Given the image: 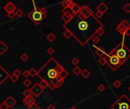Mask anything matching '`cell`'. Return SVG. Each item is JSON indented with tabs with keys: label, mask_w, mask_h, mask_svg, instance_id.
Wrapping results in <instances>:
<instances>
[{
	"label": "cell",
	"mask_w": 130,
	"mask_h": 109,
	"mask_svg": "<svg viewBox=\"0 0 130 109\" xmlns=\"http://www.w3.org/2000/svg\"><path fill=\"white\" fill-rule=\"evenodd\" d=\"M63 27L72 33V36L79 44L85 46L97 34V30L103 27V24L94 14L84 19L74 15L68 23L63 24Z\"/></svg>",
	"instance_id": "1"
},
{
	"label": "cell",
	"mask_w": 130,
	"mask_h": 109,
	"mask_svg": "<svg viewBox=\"0 0 130 109\" xmlns=\"http://www.w3.org/2000/svg\"><path fill=\"white\" fill-rule=\"evenodd\" d=\"M63 70L64 67L62 65L54 58H51L37 71V76L49 83L52 80L59 77L60 73Z\"/></svg>",
	"instance_id": "2"
},
{
	"label": "cell",
	"mask_w": 130,
	"mask_h": 109,
	"mask_svg": "<svg viewBox=\"0 0 130 109\" xmlns=\"http://www.w3.org/2000/svg\"><path fill=\"white\" fill-rule=\"evenodd\" d=\"M113 52L120 60L122 64L130 58V49L124 44V39L113 49Z\"/></svg>",
	"instance_id": "3"
},
{
	"label": "cell",
	"mask_w": 130,
	"mask_h": 109,
	"mask_svg": "<svg viewBox=\"0 0 130 109\" xmlns=\"http://www.w3.org/2000/svg\"><path fill=\"white\" fill-rule=\"evenodd\" d=\"M105 58L107 61V64L109 66L110 69H112V71H116L122 65L120 60L114 54L113 50L110 51L108 54H107Z\"/></svg>",
	"instance_id": "4"
},
{
	"label": "cell",
	"mask_w": 130,
	"mask_h": 109,
	"mask_svg": "<svg viewBox=\"0 0 130 109\" xmlns=\"http://www.w3.org/2000/svg\"><path fill=\"white\" fill-rule=\"evenodd\" d=\"M111 109H130V99L126 95H122L111 105Z\"/></svg>",
	"instance_id": "5"
},
{
	"label": "cell",
	"mask_w": 130,
	"mask_h": 109,
	"mask_svg": "<svg viewBox=\"0 0 130 109\" xmlns=\"http://www.w3.org/2000/svg\"><path fill=\"white\" fill-rule=\"evenodd\" d=\"M27 17L30 18L35 24H39L44 20V18H46V15L43 14L40 12V8L38 7H37L36 8H34V10H32L30 13L27 14Z\"/></svg>",
	"instance_id": "6"
},
{
	"label": "cell",
	"mask_w": 130,
	"mask_h": 109,
	"mask_svg": "<svg viewBox=\"0 0 130 109\" xmlns=\"http://www.w3.org/2000/svg\"><path fill=\"white\" fill-rule=\"evenodd\" d=\"M93 14V12L92 10L88 7L87 5H84V6H81V10L79 13L76 15L79 17V18H81V19H84V18H86L88 17H90L91 15H92Z\"/></svg>",
	"instance_id": "7"
},
{
	"label": "cell",
	"mask_w": 130,
	"mask_h": 109,
	"mask_svg": "<svg viewBox=\"0 0 130 109\" xmlns=\"http://www.w3.org/2000/svg\"><path fill=\"white\" fill-rule=\"evenodd\" d=\"M129 28H130V24L126 20H123L118 24V26L117 27V30L120 33L121 35L124 36L126 30Z\"/></svg>",
	"instance_id": "8"
},
{
	"label": "cell",
	"mask_w": 130,
	"mask_h": 109,
	"mask_svg": "<svg viewBox=\"0 0 130 109\" xmlns=\"http://www.w3.org/2000/svg\"><path fill=\"white\" fill-rule=\"evenodd\" d=\"M31 91L32 92V95H34L36 98L39 97L43 92V89L40 87L39 83H35V84L31 88Z\"/></svg>",
	"instance_id": "9"
},
{
	"label": "cell",
	"mask_w": 130,
	"mask_h": 109,
	"mask_svg": "<svg viewBox=\"0 0 130 109\" xmlns=\"http://www.w3.org/2000/svg\"><path fill=\"white\" fill-rule=\"evenodd\" d=\"M10 77V75L8 72H7L2 66H0V85L3 84L7 79Z\"/></svg>",
	"instance_id": "10"
},
{
	"label": "cell",
	"mask_w": 130,
	"mask_h": 109,
	"mask_svg": "<svg viewBox=\"0 0 130 109\" xmlns=\"http://www.w3.org/2000/svg\"><path fill=\"white\" fill-rule=\"evenodd\" d=\"M4 10L6 12L11 13V12H14V11L17 10V8L15 5L12 2H9L6 3V5L4 6Z\"/></svg>",
	"instance_id": "11"
},
{
	"label": "cell",
	"mask_w": 130,
	"mask_h": 109,
	"mask_svg": "<svg viewBox=\"0 0 130 109\" xmlns=\"http://www.w3.org/2000/svg\"><path fill=\"white\" fill-rule=\"evenodd\" d=\"M5 103L7 104V105H8L9 108H12L16 104V100L14 99L12 96H11L7 98V99L5 100Z\"/></svg>",
	"instance_id": "12"
},
{
	"label": "cell",
	"mask_w": 130,
	"mask_h": 109,
	"mask_svg": "<svg viewBox=\"0 0 130 109\" xmlns=\"http://www.w3.org/2000/svg\"><path fill=\"white\" fill-rule=\"evenodd\" d=\"M97 12L104 14L108 10V6L104 2H101L97 6Z\"/></svg>",
	"instance_id": "13"
},
{
	"label": "cell",
	"mask_w": 130,
	"mask_h": 109,
	"mask_svg": "<svg viewBox=\"0 0 130 109\" xmlns=\"http://www.w3.org/2000/svg\"><path fill=\"white\" fill-rule=\"evenodd\" d=\"M95 53L97 54V55H98L100 58H102V57H105L106 55V52L105 50H104V49L103 48V47L101 46H97V47H95Z\"/></svg>",
	"instance_id": "14"
},
{
	"label": "cell",
	"mask_w": 130,
	"mask_h": 109,
	"mask_svg": "<svg viewBox=\"0 0 130 109\" xmlns=\"http://www.w3.org/2000/svg\"><path fill=\"white\" fill-rule=\"evenodd\" d=\"M71 10H72V13L74 14V15H76V14H78L79 13V12H80V10H81V7L79 6L78 4H76L75 2H74L73 4L71 6Z\"/></svg>",
	"instance_id": "15"
},
{
	"label": "cell",
	"mask_w": 130,
	"mask_h": 109,
	"mask_svg": "<svg viewBox=\"0 0 130 109\" xmlns=\"http://www.w3.org/2000/svg\"><path fill=\"white\" fill-rule=\"evenodd\" d=\"M23 102L26 105L27 107H29L30 105L35 103V99H34L33 97H31V96L26 97V98H24V99H23Z\"/></svg>",
	"instance_id": "16"
},
{
	"label": "cell",
	"mask_w": 130,
	"mask_h": 109,
	"mask_svg": "<svg viewBox=\"0 0 130 109\" xmlns=\"http://www.w3.org/2000/svg\"><path fill=\"white\" fill-rule=\"evenodd\" d=\"M9 49V46H7L3 41H0V54H3L5 53Z\"/></svg>",
	"instance_id": "17"
},
{
	"label": "cell",
	"mask_w": 130,
	"mask_h": 109,
	"mask_svg": "<svg viewBox=\"0 0 130 109\" xmlns=\"http://www.w3.org/2000/svg\"><path fill=\"white\" fill-rule=\"evenodd\" d=\"M73 3L74 2H72V0H65V1H63L61 2V5L63 7V8H71V6Z\"/></svg>",
	"instance_id": "18"
},
{
	"label": "cell",
	"mask_w": 130,
	"mask_h": 109,
	"mask_svg": "<svg viewBox=\"0 0 130 109\" xmlns=\"http://www.w3.org/2000/svg\"><path fill=\"white\" fill-rule=\"evenodd\" d=\"M62 12H63V14H66V15H67V16H68V17H72V18L73 17V16H74V14L72 13V10H71L70 8H63V10L62 11Z\"/></svg>",
	"instance_id": "19"
},
{
	"label": "cell",
	"mask_w": 130,
	"mask_h": 109,
	"mask_svg": "<svg viewBox=\"0 0 130 109\" xmlns=\"http://www.w3.org/2000/svg\"><path fill=\"white\" fill-rule=\"evenodd\" d=\"M56 35L54 34H53V33H49V34L46 36V39H47V40L50 42H53L56 39Z\"/></svg>",
	"instance_id": "20"
},
{
	"label": "cell",
	"mask_w": 130,
	"mask_h": 109,
	"mask_svg": "<svg viewBox=\"0 0 130 109\" xmlns=\"http://www.w3.org/2000/svg\"><path fill=\"white\" fill-rule=\"evenodd\" d=\"M39 84H40V87H41V88L43 90L47 88V87H49V83H48V82L44 80H41V81H40V83H39Z\"/></svg>",
	"instance_id": "21"
},
{
	"label": "cell",
	"mask_w": 130,
	"mask_h": 109,
	"mask_svg": "<svg viewBox=\"0 0 130 109\" xmlns=\"http://www.w3.org/2000/svg\"><path fill=\"white\" fill-rule=\"evenodd\" d=\"M81 76L84 78H88L89 76H90V74H91V73H90V71L88 70V69H84L82 71H81Z\"/></svg>",
	"instance_id": "22"
},
{
	"label": "cell",
	"mask_w": 130,
	"mask_h": 109,
	"mask_svg": "<svg viewBox=\"0 0 130 109\" xmlns=\"http://www.w3.org/2000/svg\"><path fill=\"white\" fill-rule=\"evenodd\" d=\"M72 72L74 73V74L75 75H79L81 73V68L78 67V66H75L74 68H73V70H72Z\"/></svg>",
	"instance_id": "23"
},
{
	"label": "cell",
	"mask_w": 130,
	"mask_h": 109,
	"mask_svg": "<svg viewBox=\"0 0 130 109\" xmlns=\"http://www.w3.org/2000/svg\"><path fill=\"white\" fill-rule=\"evenodd\" d=\"M32 95V92L31 91V89H26L24 92H23V96L26 98V97H30Z\"/></svg>",
	"instance_id": "24"
},
{
	"label": "cell",
	"mask_w": 130,
	"mask_h": 109,
	"mask_svg": "<svg viewBox=\"0 0 130 109\" xmlns=\"http://www.w3.org/2000/svg\"><path fill=\"white\" fill-rule=\"evenodd\" d=\"M29 74H30L31 77H34L36 75H37V71H36L34 67H32L29 71Z\"/></svg>",
	"instance_id": "25"
},
{
	"label": "cell",
	"mask_w": 130,
	"mask_h": 109,
	"mask_svg": "<svg viewBox=\"0 0 130 109\" xmlns=\"http://www.w3.org/2000/svg\"><path fill=\"white\" fill-rule=\"evenodd\" d=\"M68 75V72L66 71V70H64L60 73V74H59V77L61 78V79H63V80H64L65 78H66L67 76Z\"/></svg>",
	"instance_id": "26"
},
{
	"label": "cell",
	"mask_w": 130,
	"mask_h": 109,
	"mask_svg": "<svg viewBox=\"0 0 130 109\" xmlns=\"http://www.w3.org/2000/svg\"><path fill=\"white\" fill-rule=\"evenodd\" d=\"M122 10L126 13H130V3H126V5L122 7Z\"/></svg>",
	"instance_id": "27"
},
{
	"label": "cell",
	"mask_w": 130,
	"mask_h": 109,
	"mask_svg": "<svg viewBox=\"0 0 130 109\" xmlns=\"http://www.w3.org/2000/svg\"><path fill=\"white\" fill-rule=\"evenodd\" d=\"M63 36H65V37H66V39H69V38H71L72 36V33L69 30H66L64 31V33H63Z\"/></svg>",
	"instance_id": "28"
},
{
	"label": "cell",
	"mask_w": 130,
	"mask_h": 109,
	"mask_svg": "<svg viewBox=\"0 0 130 109\" xmlns=\"http://www.w3.org/2000/svg\"><path fill=\"white\" fill-rule=\"evenodd\" d=\"M20 59H21V61H27V59H29V56H28V54H27V53H23V54H21Z\"/></svg>",
	"instance_id": "29"
},
{
	"label": "cell",
	"mask_w": 130,
	"mask_h": 109,
	"mask_svg": "<svg viewBox=\"0 0 130 109\" xmlns=\"http://www.w3.org/2000/svg\"><path fill=\"white\" fill-rule=\"evenodd\" d=\"M61 18H62V19L65 21V23H68V21H69L72 19V17H68V16L66 15V14H62V16H61Z\"/></svg>",
	"instance_id": "30"
},
{
	"label": "cell",
	"mask_w": 130,
	"mask_h": 109,
	"mask_svg": "<svg viewBox=\"0 0 130 109\" xmlns=\"http://www.w3.org/2000/svg\"><path fill=\"white\" fill-rule=\"evenodd\" d=\"M15 15L18 17H21L23 15H24V12L21 9H17L16 12H15Z\"/></svg>",
	"instance_id": "31"
},
{
	"label": "cell",
	"mask_w": 130,
	"mask_h": 109,
	"mask_svg": "<svg viewBox=\"0 0 130 109\" xmlns=\"http://www.w3.org/2000/svg\"><path fill=\"white\" fill-rule=\"evenodd\" d=\"M98 63L100 65H104L105 64H107V61H106V58L105 57H102V58H100L99 60H98Z\"/></svg>",
	"instance_id": "32"
},
{
	"label": "cell",
	"mask_w": 130,
	"mask_h": 109,
	"mask_svg": "<svg viewBox=\"0 0 130 109\" xmlns=\"http://www.w3.org/2000/svg\"><path fill=\"white\" fill-rule=\"evenodd\" d=\"M104 34H105V30H104L103 27H102V28L99 29V30H97V35L98 36H103Z\"/></svg>",
	"instance_id": "33"
},
{
	"label": "cell",
	"mask_w": 130,
	"mask_h": 109,
	"mask_svg": "<svg viewBox=\"0 0 130 109\" xmlns=\"http://www.w3.org/2000/svg\"><path fill=\"white\" fill-rule=\"evenodd\" d=\"M9 78H10V80H11V81L13 82V83L17 82V81H18V77H16V76H15V75H14L13 74H12V75H10Z\"/></svg>",
	"instance_id": "34"
},
{
	"label": "cell",
	"mask_w": 130,
	"mask_h": 109,
	"mask_svg": "<svg viewBox=\"0 0 130 109\" xmlns=\"http://www.w3.org/2000/svg\"><path fill=\"white\" fill-rule=\"evenodd\" d=\"M92 41L94 43V44H97L98 42H100V37L98 36H94V37L92 38Z\"/></svg>",
	"instance_id": "35"
},
{
	"label": "cell",
	"mask_w": 130,
	"mask_h": 109,
	"mask_svg": "<svg viewBox=\"0 0 130 109\" xmlns=\"http://www.w3.org/2000/svg\"><path fill=\"white\" fill-rule=\"evenodd\" d=\"M23 84L26 87H28V86H30L31 85V81L29 79H25L24 80V82H23Z\"/></svg>",
	"instance_id": "36"
},
{
	"label": "cell",
	"mask_w": 130,
	"mask_h": 109,
	"mask_svg": "<svg viewBox=\"0 0 130 109\" xmlns=\"http://www.w3.org/2000/svg\"><path fill=\"white\" fill-rule=\"evenodd\" d=\"M113 86L115 88H119V87H120V86H121V82L120 80H115L113 82Z\"/></svg>",
	"instance_id": "37"
},
{
	"label": "cell",
	"mask_w": 130,
	"mask_h": 109,
	"mask_svg": "<svg viewBox=\"0 0 130 109\" xmlns=\"http://www.w3.org/2000/svg\"><path fill=\"white\" fill-rule=\"evenodd\" d=\"M9 106L7 105V104L5 103V101H2V102L0 104V109H9Z\"/></svg>",
	"instance_id": "38"
},
{
	"label": "cell",
	"mask_w": 130,
	"mask_h": 109,
	"mask_svg": "<svg viewBox=\"0 0 130 109\" xmlns=\"http://www.w3.org/2000/svg\"><path fill=\"white\" fill-rule=\"evenodd\" d=\"M13 74H14V75H15L16 77H19L20 76H21V74H22V73H21V71L18 70V69H15V70H14V72H13Z\"/></svg>",
	"instance_id": "39"
},
{
	"label": "cell",
	"mask_w": 130,
	"mask_h": 109,
	"mask_svg": "<svg viewBox=\"0 0 130 109\" xmlns=\"http://www.w3.org/2000/svg\"><path fill=\"white\" fill-rule=\"evenodd\" d=\"M27 109H40V107L38 106V105L36 104V103H34L33 105H30V106L28 107Z\"/></svg>",
	"instance_id": "40"
},
{
	"label": "cell",
	"mask_w": 130,
	"mask_h": 109,
	"mask_svg": "<svg viewBox=\"0 0 130 109\" xmlns=\"http://www.w3.org/2000/svg\"><path fill=\"white\" fill-rule=\"evenodd\" d=\"M46 52H47L49 54H53L54 52H55V49H54L53 47H49L46 50Z\"/></svg>",
	"instance_id": "41"
},
{
	"label": "cell",
	"mask_w": 130,
	"mask_h": 109,
	"mask_svg": "<svg viewBox=\"0 0 130 109\" xmlns=\"http://www.w3.org/2000/svg\"><path fill=\"white\" fill-rule=\"evenodd\" d=\"M105 86H104L103 84H100L98 85V86H97V89H98L99 92H103V91L105 90Z\"/></svg>",
	"instance_id": "42"
},
{
	"label": "cell",
	"mask_w": 130,
	"mask_h": 109,
	"mask_svg": "<svg viewBox=\"0 0 130 109\" xmlns=\"http://www.w3.org/2000/svg\"><path fill=\"white\" fill-rule=\"evenodd\" d=\"M79 61H79V59H78L77 58H74V59L72 60V64H74L75 66H76V65L79 63Z\"/></svg>",
	"instance_id": "43"
},
{
	"label": "cell",
	"mask_w": 130,
	"mask_h": 109,
	"mask_svg": "<svg viewBox=\"0 0 130 109\" xmlns=\"http://www.w3.org/2000/svg\"><path fill=\"white\" fill-rule=\"evenodd\" d=\"M15 12H11V13H8L7 14V17L10 19H13V18L15 17Z\"/></svg>",
	"instance_id": "44"
},
{
	"label": "cell",
	"mask_w": 130,
	"mask_h": 109,
	"mask_svg": "<svg viewBox=\"0 0 130 109\" xmlns=\"http://www.w3.org/2000/svg\"><path fill=\"white\" fill-rule=\"evenodd\" d=\"M40 12L43 14H44V15H46V13H47V9H46V8H40Z\"/></svg>",
	"instance_id": "45"
},
{
	"label": "cell",
	"mask_w": 130,
	"mask_h": 109,
	"mask_svg": "<svg viewBox=\"0 0 130 109\" xmlns=\"http://www.w3.org/2000/svg\"><path fill=\"white\" fill-rule=\"evenodd\" d=\"M22 75L24 76V77H28L29 76H30V74H29V71H27V70H25L23 73H22Z\"/></svg>",
	"instance_id": "46"
},
{
	"label": "cell",
	"mask_w": 130,
	"mask_h": 109,
	"mask_svg": "<svg viewBox=\"0 0 130 109\" xmlns=\"http://www.w3.org/2000/svg\"><path fill=\"white\" fill-rule=\"evenodd\" d=\"M103 14H102L101 12H97V13H96V14H95V17L97 18V19H99V18H101L102 17V16H103Z\"/></svg>",
	"instance_id": "47"
},
{
	"label": "cell",
	"mask_w": 130,
	"mask_h": 109,
	"mask_svg": "<svg viewBox=\"0 0 130 109\" xmlns=\"http://www.w3.org/2000/svg\"><path fill=\"white\" fill-rule=\"evenodd\" d=\"M46 109H56V108H55V106H54L53 105L50 104V105H49L48 106H47V108H46Z\"/></svg>",
	"instance_id": "48"
},
{
	"label": "cell",
	"mask_w": 130,
	"mask_h": 109,
	"mask_svg": "<svg viewBox=\"0 0 130 109\" xmlns=\"http://www.w3.org/2000/svg\"><path fill=\"white\" fill-rule=\"evenodd\" d=\"M125 35H126V36H130V28L128 29V30H126V32L125 33Z\"/></svg>",
	"instance_id": "49"
},
{
	"label": "cell",
	"mask_w": 130,
	"mask_h": 109,
	"mask_svg": "<svg viewBox=\"0 0 130 109\" xmlns=\"http://www.w3.org/2000/svg\"><path fill=\"white\" fill-rule=\"evenodd\" d=\"M70 109H78V108H77L76 107H75V106H73V107H72V108H71Z\"/></svg>",
	"instance_id": "50"
},
{
	"label": "cell",
	"mask_w": 130,
	"mask_h": 109,
	"mask_svg": "<svg viewBox=\"0 0 130 109\" xmlns=\"http://www.w3.org/2000/svg\"><path fill=\"white\" fill-rule=\"evenodd\" d=\"M129 91H130V86L129 87Z\"/></svg>",
	"instance_id": "51"
},
{
	"label": "cell",
	"mask_w": 130,
	"mask_h": 109,
	"mask_svg": "<svg viewBox=\"0 0 130 109\" xmlns=\"http://www.w3.org/2000/svg\"></svg>",
	"instance_id": "52"
}]
</instances>
